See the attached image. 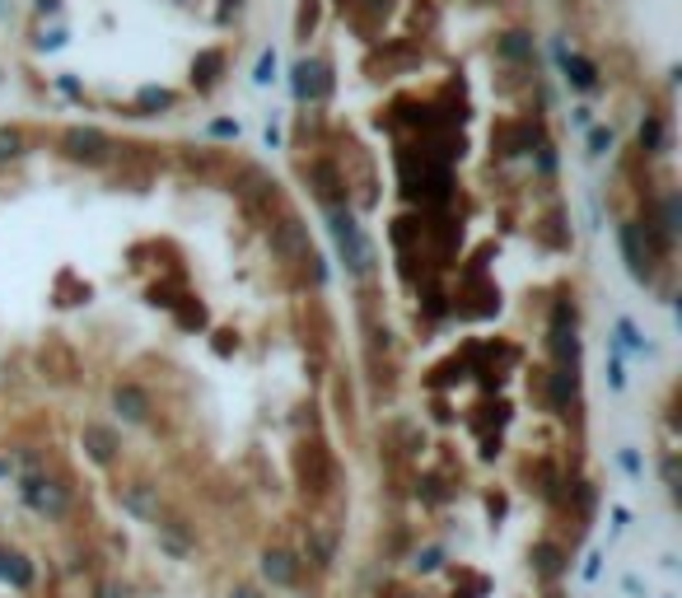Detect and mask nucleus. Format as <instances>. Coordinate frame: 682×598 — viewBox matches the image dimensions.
Listing matches in <instances>:
<instances>
[{"label":"nucleus","instance_id":"nucleus-4","mask_svg":"<svg viewBox=\"0 0 682 598\" xmlns=\"http://www.w3.org/2000/svg\"><path fill=\"white\" fill-rule=\"evenodd\" d=\"M333 94V75H327L323 61H299L295 66V98L299 103H323Z\"/></svg>","mask_w":682,"mask_h":598},{"label":"nucleus","instance_id":"nucleus-2","mask_svg":"<svg viewBox=\"0 0 682 598\" xmlns=\"http://www.w3.org/2000/svg\"><path fill=\"white\" fill-rule=\"evenodd\" d=\"M61 150H66V159H75V164H108L117 146L94 127H66L61 131Z\"/></svg>","mask_w":682,"mask_h":598},{"label":"nucleus","instance_id":"nucleus-13","mask_svg":"<svg viewBox=\"0 0 682 598\" xmlns=\"http://www.w3.org/2000/svg\"><path fill=\"white\" fill-rule=\"evenodd\" d=\"M603 146H612L608 131H594V155H603Z\"/></svg>","mask_w":682,"mask_h":598},{"label":"nucleus","instance_id":"nucleus-11","mask_svg":"<svg viewBox=\"0 0 682 598\" xmlns=\"http://www.w3.org/2000/svg\"><path fill=\"white\" fill-rule=\"evenodd\" d=\"M169 94H164V89H140V108H146V113H155V108H169Z\"/></svg>","mask_w":682,"mask_h":598},{"label":"nucleus","instance_id":"nucleus-8","mask_svg":"<svg viewBox=\"0 0 682 598\" xmlns=\"http://www.w3.org/2000/svg\"><path fill=\"white\" fill-rule=\"evenodd\" d=\"M14 159H24V131L19 127H0V169Z\"/></svg>","mask_w":682,"mask_h":598},{"label":"nucleus","instance_id":"nucleus-3","mask_svg":"<svg viewBox=\"0 0 682 598\" xmlns=\"http://www.w3.org/2000/svg\"><path fill=\"white\" fill-rule=\"evenodd\" d=\"M308 188H314V197L327 206V211H337L341 197H346V178L333 159H314L308 164Z\"/></svg>","mask_w":682,"mask_h":598},{"label":"nucleus","instance_id":"nucleus-10","mask_svg":"<svg viewBox=\"0 0 682 598\" xmlns=\"http://www.w3.org/2000/svg\"><path fill=\"white\" fill-rule=\"evenodd\" d=\"M85 444L94 449V459H113V449H117V440L103 425H85Z\"/></svg>","mask_w":682,"mask_h":598},{"label":"nucleus","instance_id":"nucleus-6","mask_svg":"<svg viewBox=\"0 0 682 598\" xmlns=\"http://www.w3.org/2000/svg\"><path fill=\"white\" fill-rule=\"evenodd\" d=\"M640 146H645V155H664L669 150V122L650 113L640 122Z\"/></svg>","mask_w":682,"mask_h":598},{"label":"nucleus","instance_id":"nucleus-1","mask_svg":"<svg viewBox=\"0 0 682 598\" xmlns=\"http://www.w3.org/2000/svg\"><path fill=\"white\" fill-rule=\"evenodd\" d=\"M333 239H337V253L346 257V266H350L356 276H369V272H375V243L365 239V230L356 224V215L333 211Z\"/></svg>","mask_w":682,"mask_h":598},{"label":"nucleus","instance_id":"nucleus-12","mask_svg":"<svg viewBox=\"0 0 682 598\" xmlns=\"http://www.w3.org/2000/svg\"><path fill=\"white\" fill-rule=\"evenodd\" d=\"M272 71H276V61L262 56V61H257V80H272Z\"/></svg>","mask_w":682,"mask_h":598},{"label":"nucleus","instance_id":"nucleus-7","mask_svg":"<svg viewBox=\"0 0 682 598\" xmlns=\"http://www.w3.org/2000/svg\"><path fill=\"white\" fill-rule=\"evenodd\" d=\"M561 66H566V80H570V85H575V89H594V85H598V71L589 66V61H585V56H575V52H566V56H561Z\"/></svg>","mask_w":682,"mask_h":598},{"label":"nucleus","instance_id":"nucleus-5","mask_svg":"<svg viewBox=\"0 0 682 598\" xmlns=\"http://www.w3.org/2000/svg\"><path fill=\"white\" fill-rule=\"evenodd\" d=\"M117 411H122L127 421H146V417H150V398L140 393L136 383H122V388H117Z\"/></svg>","mask_w":682,"mask_h":598},{"label":"nucleus","instance_id":"nucleus-9","mask_svg":"<svg viewBox=\"0 0 682 598\" xmlns=\"http://www.w3.org/2000/svg\"><path fill=\"white\" fill-rule=\"evenodd\" d=\"M495 47H501L505 61H533V38H524V33H505Z\"/></svg>","mask_w":682,"mask_h":598}]
</instances>
